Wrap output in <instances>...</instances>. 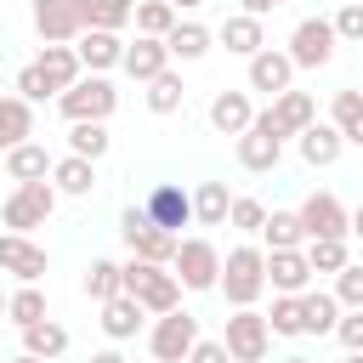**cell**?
<instances>
[{
    "instance_id": "8",
    "label": "cell",
    "mask_w": 363,
    "mask_h": 363,
    "mask_svg": "<svg viewBox=\"0 0 363 363\" xmlns=\"http://www.w3.org/2000/svg\"><path fill=\"white\" fill-rule=\"evenodd\" d=\"M221 346H227V357H233V363H261V357H267V346H272V329H267V318H261L255 306H238V312L227 318Z\"/></svg>"
},
{
    "instance_id": "34",
    "label": "cell",
    "mask_w": 363,
    "mask_h": 363,
    "mask_svg": "<svg viewBox=\"0 0 363 363\" xmlns=\"http://www.w3.org/2000/svg\"><path fill=\"white\" fill-rule=\"evenodd\" d=\"M267 250H301L306 233H301V216L295 210H267V227H261Z\"/></svg>"
},
{
    "instance_id": "36",
    "label": "cell",
    "mask_w": 363,
    "mask_h": 363,
    "mask_svg": "<svg viewBox=\"0 0 363 363\" xmlns=\"http://www.w3.org/2000/svg\"><path fill=\"white\" fill-rule=\"evenodd\" d=\"M6 318H11L17 329H28V323H45V289H40V284H23V289H11V295H6Z\"/></svg>"
},
{
    "instance_id": "9",
    "label": "cell",
    "mask_w": 363,
    "mask_h": 363,
    "mask_svg": "<svg viewBox=\"0 0 363 363\" xmlns=\"http://www.w3.org/2000/svg\"><path fill=\"white\" fill-rule=\"evenodd\" d=\"M335 45H340V40H335L329 17H301L284 57H289L295 68H329V62H335Z\"/></svg>"
},
{
    "instance_id": "44",
    "label": "cell",
    "mask_w": 363,
    "mask_h": 363,
    "mask_svg": "<svg viewBox=\"0 0 363 363\" xmlns=\"http://www.w3.org/2000/svg\"><path fill=\"white\" fill-rule=\"evenodd\" d=\"M357 119H363V91H335V102H329V125L346 130V125H357Z\"/></svg>"
},
{
    "instance_id": "19",
    "label": "cell",
    "mask_w": 363,
    "mask_h": 363,
    "mask_svg": "<svg viewBox=\"0 0 363 363\" xmlns=\"http://www.w3.org/2000/svg\"><path fill=\"white\" fill-rule=\"evenodd\" d=\"M136 85H147V79H159L164 68H170V51H164V40H142L136 34V45H125V62H119Z\"/></svg>"
},
{
    "instance_id": "58",
    "label": "cell",
    "mask_w": 363,
    "mask_h": 363,
    "mask_svg": "<svg viewBox=\"0 0 363 363\" xmlns=\"http://www.w3.org/2000/svg\"><path fill=\"white\" fill-rule=\"evenodd\" d=\"M125 363H130V357H125Z\"/></svg>"
},
{
    "instance_id": "49",
    "label": "cell",
    "mask_w": 363,
    "mask_h": 363,
    "mask_svg": "<svg viewBox=\"0 0 363 363\" xmlns=\"http://www.w3.org/2000/svg\"><path fill=\"white\" fill-rule=\"evenodd\" d=\"M340 136H346V142H352V147H363V119H357V125H346V130H340Z\"/></svg>"
},
{
    "instance_id": "16",
    "label": "cell",
    "mask_w": 363,
    "mask_h": 363,
    "mask_svg": "<svg viewBox=\"0 0 363 363\" xmlns=\"http://www.w3.org/2000/svg\"><path fill=\"white\" fill-rule=\"evenodd\" d=\"M267 284L272 295H306L312 289V267L301 250H267Z\"/></svg>"
},
{
    "instance_id": "24",
    "label": "cell",
    "mask_w": 363,
    "mask_h": 363,
    "mask_svg": "<svg viewBox=\"0 0 363 363\" xmlns=\"http://www.w3.org/2000/svg\"><path fill=\"white\" fill-rule=\"evenodd\" d=\"M340 147H346V136H340L335 125H323V119L301 130V159H306L312 170H323V164H335V159H340Z\"/></svg>"
},
{
    "instance_id": "6",
    "label": "cell",
    "mask_w": 363,
    "mask_h": 363,
    "mask_svg": "<svg viewBox=\"0 0 363 363\" xmlns=\"http://www.w3.org/2000/svg\"><path fill=\"white\" fill-rule=\"evenodd\" d=\"M193 340H199V318L182 312V306L164 312V318H153V329H147V352H153V363H187Z\"/></svg>"
},
{
    "instance_id": "27",
    "label": "cell",
    "mask_w": 363,
    "mask_h": 363,
    "mask_svg": "<svg viewBox=\"0 0 363 363\" xmlns=\"http://www.w3.org/2000/svg\"><path fill=\"white\" fill-rule=\"evenodd\" d=\"M102 335L108 340H130V335H142V306L130 301V295H113V301H102Z\"/></svg>"
},
{
    "instance_id": "22",
    "label": "cell",
    "mask_w": 363,
    "mask_h": 363,
    "mask_svg": "<svg viewBox=\"0 0 363 363\" xmlns=\"http://www.w3.org/2000/svg\"><path fill=\"white\" fill-rule=\"evenodd\" d=\"M221 45H227L233 57H255V51H267V28H261V17L233 11V17L221 23Z\"/></svg>"
},
{
    "instance_id": "59",
    "label": "cell",
    "mask_w": 363,
    "mask_h": 363,
    "mask_svg": "<svg viewBox=\"0 0 363 363\" xmlns=\"http://www.w3.org/2000/svg\"><path fill=\"white\" fill-rule=\"evenodd\" d=\"M0 363H6V357H0Z\"/></svg>"
},
{
    "instance_id": "23",
    "label": "cell",
    "mask_w": 363,
    "mask_h": 363,
    "mask_svg": "<svg viewBox=\"0 0 363 363\" xmlns=\"http://www.w3.org/2000/svg\"><path fill=\"white\" fill-rule=\"evenodd\" d=\"M34 68L45 74V85H51L57 96H62V91H68V85L85 74V68H79V57H74V45H45V51L34 57Z\"/></svg>"
},
{
    "instance_id": "51",
    "label": "cell",
    "mask_w": 363,
    "mask_h": 363,
    "mask_svg": "<svg viewBox=\"0 0 363 363\" xmlns=\"http://www.w3.org/2000/svg\"><path fill=\"white\" fill-rule=\"evenodd\" d=\"M164 6H176V17H182V11H199L204 0H164Z\"/></svg>"
},
{
    "instance_id": "28",
    "label": "cell",
    "mask_w": 363,
    "mask_h": 363,
    "mask_svg": "<svg viewBox=\"0 0 363 363\" xmlns=\"http://www.w3.org/2000/svg\"><path fill=\"white\" fill-rule=\"evenodd\" d=\"M23 352H28V357H40V363H51V357H62V352H68V329H62L57 318L28 323V329H23Z\"/></svg>"
},
{
    "instance_id": "39",
    "label": "cell",
    "mask_w": 363,
    "mask_h": 363,
    "mask_svg": "<svg viewBox=\"0 0 363 363\" xmlns=\"http://www.w3.org/2000/svg\"><path fill=\"white\" fill-rule=\"evenodd\" d=\"M108 147H113L108 125H68V153H74V159H91V164H96Z\"/></svg>"
},
{
    "instance_id": "26",
    "label": "cell",
    "mask_w": 363,
    "mask_h": 363,
    "mask_svg": "<svg viewBox=\"0 0 363 363\" xmlns=\"http://www.w3.org/2000/svg\"><path fill=\"white\" fill-rule=\"evenodd\" d=\"M23 142H34V108L23 96H0V147L11 153Z\"/></svg>"
},
{
    "instance_id": "5",
    "label": "cell",
    "mask_w": 363,
    "mask_h": 363,
    "mask_svg": "<svg viewBox=\"0 0 363 363\" xmlns=\"http://www.w3.org/2000/svg\"><path fill=\"white\" fill-rule=\"evenodd\" d=\"M119 238H125V250H130L136 261H153V267H170V261H176V244H182V238L159 233V227L142 216V204H130V210L119 216Z\"/></svg>"
},
{
    "instance_id": "18",
    "label": "cell",
    "mask_w": 363,
    "mask_h": 363,
    "mask_svg": "<svg viewBox=\"0 0 363 363\" xmlns=\"http://www.w3.org/2000/svg\"><path fill=\"white\" fill-rule=\"evenodd\" d=\"M272 125H278V136H301L306 125H318V102L306 96V91H284V96H272Z\"/></svg>"
},
{
    "instance_id": "21",
    "label": "cell",
    "mask_w": 363,
    "mask_h": 363,
    "mask_svg": "<svg viewBox=\"0 0 363 363\" xmlns=\"http://www.w3.org/2000/svg\"><path fill=\"white\" fill-rule=\"evenodd\" d=\"M51 187H57V199H85L96 187V164L62 153V159H51Z\"/></svg>"
},
{
    "instance_id": "48",
    "label": "cell",
    "mask_w": 363,
    "mask_h": 363,
    "mask_svg": "<svg viewBox=\"0 0 363 363\" xmlns=\"http://www.w3.org/2000/svg\"><path fill=\"white\" fill-rule=\"evenodd\" d=\"M238 11L244 17H267V11H278V0H238Z\"/></svg>"
},
{
    "instance_id": "32",
    "label": "cell",
    "mask_w": 363,
    "mask_h": 363,
    "mask_svg": "<svg viewBox=\"0 0 363 363\" xmlns=\"http://www.w3.org/2000/svg\"><path fill=\"white\" fill-rule=\"evenodd\" d=\"M79 17H85V28H108V34H119V28L136 17V0H79Z\"/></svg>"
},
{
    "instance_id": "3",
    "label": "cell",
    "mask_w": 363,
    "mask_h": 363,
    "mask_svg": "<svg viewBox=\"0 0 363 363\" xmlns=\"http://www.w3.org/2000/svg\"><path fill=\"white\" fill-rule=\"evenodd\" d=\"M57 108H62L68 125H108V113L119 108V91H113L108 74H79V79L57 96Z\"/></svg>"
},
{
    "instance_id": "53",
    "label": "cell",
    "mask_w": 363,
    "mask_h": 363,
    "mask_svg": "<svg viewBox=\"0 0 363 363\" xmlns=\"http://www.w3.org/2000/svg\"><path fill=\"white\" fill-rule=\"evenodd\" d=\"M284 363H312V357H301V352H295V357H284Z\"/></svg>"
},
{
    "instance_id": "45",
    "label": "cell",
    "mask_w": 363,
    "mask_h": 363,
    "mask_svg": "<svg viewBox=\"0 0 363 363\" xmlns=\"http://www.w3.org/2000/svg\"><path fill=\"white\" fill-rule=\"evenodd\" d=\"M17 96L34 108V102H45V96H57V91H51V85H45V74L28 62V68H17Z\"/></svg>"
},
{
    "instance_id": "40",
    "label": "cell",
    "mask_w": 363,
    "mask_h": 363,
    "mask_svg": "<svg viewBox=\"0 0 363 363\" xmlns=\"http://www.w3.org/2000/svg\"><path fill=\"white\" fill-rule=\"evenodd\" d=\"M329 295L340 301V312H363V267L346 261V267L335 272V289H329Z\"/></svg>"
},
{
    "instance_id": "13",
    "label": "cell",
    "mask_w": 363,
    "mask_h": 363,
    "mask_svg": "<svg viewBox=\"0 0 363 363\" xmlns=\"http://www.w3.org/2000/svg\"><path fill=\"white\" fill-rule=\"evenodd\" d=\"M34 34L45 45H68L85 34V17H79V0H34Z\"/></svg>"
},
{
    "instance_id": "54",
    "label": "cell",
    "mask_w": 363,
    "mask_h": 363,
    "mask_svg": "<svg viewBox=\"0 0 363 363\" xmlns=\"http://www.w3.org/2000/svg\"><path fill=\"white\" fill-rule=\"evenodd\" d=\"M11 363H40V357H28V352H23V357H11Z\"/></svg>"
},
{
    "instance_id": "4",
    "label": "cell",
    "mask_w": 363,
    "mask_h": 363,
    "mask_svg": "<svg viewBox=\"0 0 363 363\" xmlns=\"http://www.w3.org/2000/svg\"><path fill=\"white\" fill-rule=\"evenodd\" d=\"M51 210H57V187H51V182H17V193L0 204V221L28 238L34 227L51 221Z\"/></svg>"
},
{
    "instance_id": "42",
    "label": "cell",
    "mask_w": 363,
    "mask_h": 363,
    "mask_svg": "<svg viewBox=\"0 0 363 363\" xmlns=\"http://www.w3.org/2000/svg\"><path fill=\"white\" fill-rule=\"evenodd\" d=\"M329 28H335V40H346V45H363V0H346V6L329 17Z\"/></svg>"
},
{
    "instance_id": "7",
    "label": "cell",
    "mask_w": 363,
    "mask_h": 363,
    "mask_svg": "<svg viewBox=\"0 0 363 363\" xmlns=\"http://www.w3.org/2000/svg\"><path fill=\"white\" fill-rule=\"evenodd\" d=\"M170 272H176L182 289H216V278H221V250H216L210 238H182Z\"/></svg>"
},
{
    "instance_id": "30",
    "label": "cell",
    "mask_w": 363,
    "mask_h": 363,
    "mask_svg": "<svg viewBox=\"0 0 363 363\" xmlns=\"http://www.w3.org/2000/svg\"><path fill=\"white\" fill-rule=\"evenodd\" d=\"M6 176H11V182H45V176H51V153H45L40 142H23V147L6 153Z\"/></svg>"
},
{
    "instance_id": "47",
    "label": "cell",
    "mask_w": 363,
    "mask_h": 363,
    "mask_svg": "<svg viewBox=\"0 0 363 363\" xmlns=\"http://www.w3.org/2000/svg\"><path fill=\"white\" fill-rule=\"evenodd\" d=\"M187 363H233V357H227V346H221V340H193Z\"/></svg>"
},
{
    "instance_id": "12",
    "label": "cell",
    "mask_w": 363,
    "mask_h": 363,
    "mask_svg": "<svg viewBox=\"0 0 363 363\" xmlns=\"http://www.w3.org/2000/svg\"><path fill=\"white\" fill-rule=\"evenodd\" d=\"M295 216H301V233H306V238H346V233H352V227H346L352 210H346L335 193H306Z\"/></svg>"
},
{
    "instance_id": "37",
    "label": "cell",
    "mask_w": 363,
    "mask_h": 363,
    "mask_svg": "<svg viewBox=\"0 0 363 363\" xmlns=\"http://www.w3.org/2000/svg\"><path fill=\"white\" fill-rule=\"evenodd\" d=\"M182 102H187V85H182V74H176V68H164L159 79H147V108H153L159 119H164V113H176Z\"/></svg>"
},
{
    "instance_id": "43",
    "label": "cell",
    "mask_w": 363,
    "mask_h": 363,
    "mask_svg": "<svg viewBox=\"0 0 363 363\" xmlns=\"http://www.w3.org/2000/svg\"><path fill=\"white\" fill-rule=\"evenodd\" d=\"M227 221H233L238 233H261V227H267V204H261V199H233Z\"/></svg>"
},
{
    "instance_id": "52",
    "label": "cell",
    "mask_w": 363,
    "mask_h": 363,
    "mask_svg": "<svg viewBox=\"0 0 363 363\" xmlns=\"http://www.w3.org/2000/svg\"><path fill=\"white\" fill-rule=\"evenodd\" d=\"M346 227H352V233H357V238H363V204H357V210H352V221H346Z\"/></svg>"
},
{
    "instance_id": "25",
    "label": "cell",
    "mask_w": 363,
    "mask_h": 363,
    "mask_svg": "<svg viewBox=\"0 0 363 363\" xmlns=\"http://www.w3.org/2000/svg\"><path fill=\"white\" fill-rule=\"evenodd\" d=\"M340 323V301L329 289H306L301 295V335H335Z\"/></svg>"
},
{
    "instance_id": "1",
    "label": "cell",
    "mask_w": 363,
    "mask_h": 363,
    "mask_svg": "<svg viewBox=\"0 0 363 363\" xmlns=\"http://www.w3.org/2000/svg\"><path fill=\"white\" fill-rule=\"evenodd\" d=\"M216 289L227 295L233 312H238V306H255L261 289H267V250H261V244H233V250L221 255V278H216Z\"/></svg>"
},
{
    "instance_id": "20",
    "label": "cell",
    "mask_w": 363,
    "mask_h": 363,
    "mask_svg": "<svg viewBox=\"0 0 363 363\" xmlns=\"http://www.w3.org/2000/svg\"><path fill=\"white\" fill-rule=\"evenodd\" d=\"M250 119H255L250 91H221V96L210 102V125H216L221 136H244V130H250Z\"/></svg>"
},
{
    "instance_id": "14",
    "label": "cell",
    "mask_w": 363,
    "mask_h": 363,
    "mask_svg": "<svg viewBox=\"0 0 363 363\" xmlns=\"http://www.w3.org/2000/svg\"><path fill=\"white\" fill-rule=\"evenodd\" d=\"M0 272H11L17 284H40L45 278V250L23 233H0Z\"/></svg>"
},
{
    "instance_id": "15",
    "label": "cell",
    "mask_w": 363,
    "mask_h": 363,
    "mask_svg": "<svg viewBox=\"0 0 363 363\" xmlns=\"http://www.w3.org/2000/svg\"><path fill=\"white\" fill-rule=\"evenodd\" d=\"M74 57H79V68H85V74H108V68H119V62H125V40H119V34H108V28H85V34L74 40Z\"/></svg>"
},
{
    "instance_id": "56",
    "label": "cell",
    "mask_w": 363,
    "mask_h": 363,
    "mask_svg": "<svg viewBox=\"0 0 363 363\" xmlns=\"http://www.w3.org/2000/svg\"><path fill=\"white\" fill-rule=\"evenodd\" d=\"M0 318H6V295H0Z\"/></svg>"
},
{
    "instance_id": "11",
    "label": "cell",
    "mask_w": 363,
    "mask_h": 363,
    "mask_svg": "<svg viewBox=\"0 0 363 363\" xmlns=\"http://www.w3.org/2000/svg\"><path fill=\"white\" fill-rule=\"evenodd\" d=\"M278 159H284V136H278L272 113H255L250 130L238 136V164L244 170H278Z\"/></svg>"
},
{
    "instance_id": "33",
    "label": "cell",
    "mask_w": 363,
    "mask_h": 363,
    "mask_svg": "<svg viewBox=\"0 0 363 363\" xmlns=\"http://www.w3.org/2000/svg\"><path fill=\"white\" fill-rule=\"evenodd\" d=\"M130 23H136L142 40H164L182 17H176V6H164V0H136V17H130Z\"/></svg>"
},
{
    "instance_id": "41",
    "label": "cell",
    "mask_w": 363,
    "mask_h": 363,
    "mask_svg": "<svg viewBox=\"0 0 363 363\" xmlns=\"http://www.w3.org/2000/svg\"><path fill=\"white\" fill-rule=\"evenodd\" d=\"M272 335H301V295H272V312H261Z\"/></svg>"
},
{
    "instance_id": "17",
    "label": "cell",
    "mask_w": 363,
    "mask_h": 363,
    "mask_svg": "<svg viewBox=\"0 0 363 363\" xmlns=\"http://www.w3.org/2000/svg\"><path fill=\"white\" fill-rule=\"evenodd\" d=\"M289 79H295V62L284 57V51H255L250 57V91H267V96H284L289 91Z\"/></svg>"
},
{
    "instance_id": "10",
    "label": "cell",
    "mask_w": 363,
    "mask_h": 363,
    "mask_svg": "<svg viewBox=\"0 0 363 363\" xmlns=\"http://www.w3.org/2000/svg\"><path fill=\"white\" fill-rule=\"evenodd\" d=\"M142 216H147L159 233L182 238V227L193 221V193H187V187H176V182H159V187H147V199H142Z\"/></svg>"
},
{
    "instance_id": "55",
    "label": "cell",
    "mask_w": 363,
    "mask_h": 363,
    "mask_svg": "<svg viewBox=\"0 0 363 363\" xmlns=\"http://www.w3.org/2000/svg\"><path fill=\"white\" fill-rule=\"evenodd\" d=\"M346 363H363V352H346Z\"/></svg>"
},
{
    "instance_id": "35",
    "label": "cell",
    "mask_w": 363,
    "mask_h": 363,
    "mask_svg": "<svg viewBox=\"0 0 363 363\" xmlns=\"http://www.w3.org/2000/svg\"><path fill=\"white\" fill-rule=\"evenodd\" d=\"M85 295L102 306V301H113V295H125V278H119V261H108V255H96L91 267H85Z\"/></svg>"
},
{
    "instance_id": "31",
    "label": "cell",
    "mask_w": 363,
    "mask_h": 363,
    "mask_svg": "<svg viewBox=\"0 0 363 363\" xmlns=\"http://www.w3.org/2000/svg\"><path fill=\"white\" fill-rule=\"evenodd\" d=\"M227 210H233L227 182H199V193H193V221H199V227H221Z\"/></svg>"
},
{
    "instance_id": "38",
    "label": "cell",
    "mask_w": 363,
    "mask_h": 363,
    "mask_svg": "<svg viewBox=\"0 0 363 363\" xmlns=\"http://www.w3.org/2000/svg\"><path fill=\"white\" fill-rule=\"evenodd\" d=\"M306 267H312V278L318 272H340L346 261H352V250H346V238H306Z\"/></svg>"
},
{
    "instance_id": "57",
    "label": "cell",
    "mask_w": 363,
    "mask_h": 363,
    "mask_svg": "<svg viewBox=\"0 0 363 363\" xmlns=\"http://www.w3.org/2000/svg\"><path fill=\"white\" fill-rule=\"evenodd\" d=\"M278 6H289V0H278Z\"/></svg>"
},
{
    "instance_id": "50",
    "label": "cell",
    "mask_w": 363,
    "mask_h": 363,
    "mask_svg": "<svg viewBox=\"0 0 363 363\" xmlns=\"http://www.w3.org/2000/svg\"><path fill=\"white\" fill-rule=\"evenodd\" d=\"M91 363H125V352H113V346H108V352H91Z\"/></svg>"
},
{
    "instance_id": "29",
    "label": "cell",
    "mask_w": 363,
    "mask_h": 363,
    "mask_svg": "<svg viewBox=\"0 0 363 363\" xmlns=\"http://www.w3.org/2000/svg\"><path fill=\"white\" fill-rule=\"evenodd\" d=\"M210 40H216V34H210L204 23H176V28L164 34V51H170L176 62H199V57L210 51Z\"/></svg>"
},
{
    "instance_id": "2",
    "label": "cell",
    "mask_w": 363,
    "mask_h": 363,
    "mask_svg": "<svg viewBox=\"0 0 363 363\" xmlns=\"http://www.w3.org/2000/svg\"><path fill=\"white\" fill-rule=\"evenodd\" d=\"M119 278H125V295L142 306V312H153V318H164V312H176L182 306V284H176V272L170 267H153V261H125L119 267Z\"/></svg>"
},
{
    "instance_id": "46",
    "label": "cell",
    "mask_w": 363,
    "mask_h": 363,
    "mask_svg": "<svg viewBox=\"0 0 363 363\" xmlns=\"http://www.w3.org/2000/svg\"><path fill=\"white\" fill-rule=\"evenodd\" d=\"M335 340H340L346 352H363V312H340V323H335Z\"/></svg>"
}]
</instances>
